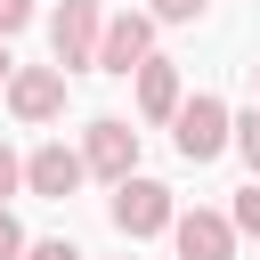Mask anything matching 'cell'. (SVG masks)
<instances>
[{
  "label": "cell",
  "instance_id": "16",
  "mask_svg": "<svg viewBox=\"0 0 260 260\" xmlns=\"http://www.w3.org/2000/svg\"><path fill=\"white\" fill-rule=\"evenodd\" d=\"M24 24H32V0H0V41H16Z\"/></svg>",
  "mask_w": 260,
  "mask_h": 260
},
{
  "label": "cell",
  "instance_id": "10",
  "mask_svg": "<svg viewBox=\"0 0 260 260\" xmlns=\"http://www.w3.org/2000/svg\"><path fill=\"white\" fill-rule=\"evenodd\" d=\"M228 228H236V236H260V179H244V187H236V203H228Z\"/></svg>",
  "mask_w": 260,
  "mask_h": 260
},
{
  "label": "cell",
  "instance_id": "2",
  "mask_svg": "<svg viewBox=\"0 0 260 260\" xmlns=\"http://www.w3.org/2000/svg\"><path fill=\"white\" fill-rule=\"evenodd\" d=\"M106 219L122 228V244H146V236H171V219H179V195L162 187V179H122L114 195H106Z\"/></svg>",
  "mask_w": 260,
  "mask_h": 260
},
{
  "label": "cell",
  "instance_id": "8",
  "mask_svg": "<svg viewBox=\"0 0 260 260\" xmlns=\"http://www.w3.org/2000/svg\"><path fill=\"white\" fill-rule=\"evenodd\" d=\"M236 228H228V211H211V203H195V211H179L171 219V252L179 260H236Z\"/></svg>",
  "mask_w": 260,
  "mask_h": 260
},
{
  "label": "cell",
  "instance_id": "11",
  "mask_svg": "<svg viewBox=\"0 0 260 260\" xmlns=\"http://www.w3.org/2000/svg\"><path fill=\"white\" fill-rule=\"evenodd\" d=\"M236 154H244V171L260 179V106H244V114H236Z\"/></svg>",
  "mask_w": 260,
  "mask_h": 260
},
{
  "label": "cell",
  "instance_id": "1",
  "mask_svg": "<svg viewBox=\"0 0 260 260\" xmlns=\"http://www.w3.org/2000/svg\"><path fill=\"white\" fill-rule=\"evenodd\" d=\"M171 146H179V162H219V154L236 146V106H228L219 89H195V98L171 114Z\"/></svg>",
  "mask_w": 260,
  "mask_h": 260
},
{
  "label": "cell",
  "instance_id": "4",
  "mask_svg": "<svg viewBox=\"0 0 260 260\" xmlns=\"http://www.w3.org/2000/svg\"><path fill=\"white\" fill-rule=\"evenodd\" d=\"M81 171H89V179H106V187L138 179V130H130L122 114H98V122L81 130Z\"/></svg>",
  "mask_w": 260,
  "mask_h": 260
},
{
  "label": "cell",
  "instance_id": "9",
  "mask_svg": "<svg viewBox=\"0 0 260 260\" xmlns=\"http://www.w3.org/2000/svg\"><path fill=\"white\" fill-rule=\"evenodd\" d=\"M130 81H138V122H171V114L187 106V81H179V65H171V57H146Z\"/></svg>",
  "mask_w": 260,
  "mask_h": 260
},
{
  "label": "cell",
  "instance_id": "3",
  "mask_svg": "<svg viewBox=\"0 0 260 260\" xmlns=\"http://www.w3.org/2000/svg\"><path fill=\"white\" fill-rule=\"evenodd\" d=\"M98 32H106V8H98V0H57V8H49V65H57V73L98 65Z\"/></svg>",
  "mask_w": 260,
  "mask_h": 260
},
{
  "label": "cell",
  "instance_id": "12",
  "mask_svg": "<svg viewBox=\"0 0 260 260\" xmlns=\"http://www.w3.org/2000/svg\"><path fill=\"white\" fill-rule=\"evenodd\" d=\"M24 252H32V236H24V219L0 203V260H24Z\"/></svg>",
  "mask_w": 260,
  "mask_h": 260
},
{
  "label": "cell",
  "instance_id": "6",
  "mask_svg": "<svg viewBox=\"0 0 260 260\" xmlns=\"http://www.w3.org/2000/svg\"><path fill=\"white\" fill-rule=\"evenodd\" d=\"M0 98H8V114H16L24 130H41V122L65 114V73H57V65H16V81H8Z\"/></svg>",
  "mask_w": 260,
  "mask_h": 260
},
{
  "label": "cell",
  "instance_id": "5",
  "mask_svg": "<svg viewBox=\"0 0 260 260\" xmlns=\"http://www.w3.org/2000/svg\"><path fill=\"white\" fill-rule=\"evenodd\" d=\"M146 57H154V16H146V8H114V16H106V32H98V73L130 81Z\"/></svg>",
  "mask_w": 260,
  "mask_h": 260
},
{
  "label": "cell",
  "instance_id": "7",
  "mask_svg": "<svg viewBox=\"0 0 260 260\" xmlns=\"http://www.w3.org/2000/svg\"><path fill=\"white\" fill-rule=\"evenodd\" d=\"M81 146H65V138H41L32 154H24V195H49V203H65V195H81Z\"/></svg>",
  "mask_w": 260,
  "mask_h": 260
},
{
  "label": "cell",
  "instance_id": "18",
  "mask_svg": "<svg viewBox=\"0 0 260 260\" xmlns=\"http://www.w3.org/2000/svg\"><path fill=\"white\" fill-rule=\"evenodd\" d=\"M252 106H260V65H252Z\"/></svg>",
  "mask_w": 260,
  "mask_h": 260
},
{
  "label": "cell",
  "instance_id": "14",
  "mask_svg": "<svg viewBox=\"0 0 260 260\" xmlns=\"http://www.w3.org/2000/svg\"><path fill=\"white\" fill-rule=\"evenodd\" d=\"M24 260H89V252H81L73 236H32V252H24Z\"/></svg>",
  "mask_w": 260,
  "mask_h": 260
},
{
  "label": "cell",
  "instance_id": "17",
  "mask_svg": "<svg viewBox=\"0 0 260 260\" xmlns=\"http://www.w3.org/2000/svg\"><path fill=\"white\" fill-rule=\"evenodd\" d=\"M8 81H16V49L0 41V89H8Z\"/></svg>",
  "mask_w": 260,
  "mask_h": 260
},
{
  "label": "cell",
  "instance_id": "13",
  "mask_svg": "<svg viewBox=\"0 0 260 260\" xmlns=\"http://www.w3.org/2000/svg\"><path fill=\"white\" fill-rule=\"evenodd\" d=\"M203 8H211V0H146V16H154V24H195Z\"/></svg>",
  "mask_w": 260,
  "mask_h": 260
},
{
  "label": "cell",
  "instance_id": "15",
  "mask_svg": "<svg viewBox=\"0 0 260 260\" xmlns=\"http://www.w3.org/2000/svg\"><path fill=\"white\" fill-rule=\"evenodd\" d=\"M16 187H24V154H16V146H8V138H0V203H8V195H16Z\"/></svg>",
  "mask_w": 260,
  "mask_h": 260
},
{
  "label": "cell",
  "instance_id": "19",
  "mask_svg": "<svg viewBox=\"0 0 260 260\" xmlns=\"http://www.w3.org/2000/svg\"><path fill=\"white\" fill-rule=\"evenodd\" d=\"M122 260H130V252H122Z\"/></svg>",
  "mask_w": 260,
  "mask_h": 260
}]
</instances>
